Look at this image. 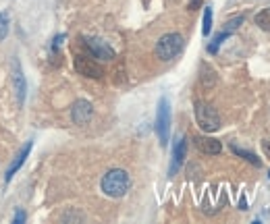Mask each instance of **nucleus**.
Returning a JSON list of instances; mask_svg holds the SVG:
<instances>
[{"mask_svg":"<svg viewBox=\"0 0 270 224\" xmlns=\"http://www.w3.org/2000/svg\"><path fill=\"white\" fill-rule=\"evenodd\" d=\"M100 187H102V191H104V195L118 200V197H123L127 191H129L131 179H129L127 170H123V168H112V170H108V172L102 177Z\"/></svg>","mask_w":270,"mask_h":224,"instance_id":"nucleus-1","label":"nucleus"},{"mask_svg":"<svg viewBox=\"0 0 270 224\" xmlns=\"http://www.w3.org/2000/svg\"><path fill=\"white\" fill-rule=\"evenodd\" d=\"M183 36L181 34H164L158 42H156V56L160 60H173L181 54L183 50Z\"/></svg>","mask_w":270,"mask_h":224,"instance_id":"nucleus-2","label":"nucleus"},{"mask_svg":"<svg viewBox=\"0 0 270 224\" xmlns=\"http://www.w3.org/2000/svg\"><path fill=\"white\" fill-rule=\"evenodd\" d=\"M195 120L200 125V129L206 133H214L220 129V116H218L216 108L210 104H204V102L195 104Z\"/></svg>","mask_w":270,"mask_h":224,"instance_id":"nucleus-3","label":"nucleus"},{"mask_svg":"<svg viewBox=\"0 0 270 224\" xmlns=\"http://www.w3.org/2000/svg\"><path fill=\"white\" fill-rule=\"evenodd\" d=\"M154 129H156L160 145L164 147L168 143V137H170V102H168V98H160V102H158L156 127H154Z\"/></svg>","mask_w":270,"mask_h":224,"instance_id":"nucleus-4","label":"nucleus"},{"mask_svg":"<svg viewBox=\"0 0 270 224\" xmlns=\"http://www.w3.org/2000/svg\"><path fill=\"white\" fill-rule=\"evenodd\" d=\"M73 65H75V71L83 77H89V79H100L104 75V69L98 65L94 58L89 56H83V54H77L73 58Z\"/></svg>","mask_w":270,"mask_h":224,"instance_id":"nucleus-5","label":"nucleus"},{"mask_svg":"<svg viewBox=\"0 0 270 224\" xmlns=\"http://www.w3.org/2000/svg\"><path fill=\"white\" fill-rule=\"evenodd\" d=\"M83 42H85L87 50L92 52L94 58H100V60H112V58H114V50H112L106 42H102V40H98V38H85Z\"/></svg>","mask_w":270,"mask_h":224,"instance_id":"nucleus-6","label":"nucleus"},{"mask_svg":"<svg viewBox=\"0 0 270 224\" xmlns=\"http://www.w3.org/2000/svg\"><path fill=\"white\" fill-rule=\"evenodd\" d=\"M13 87H15V93H17V104L23 106L25 102V93H27V85H25V75L21 71V65L19 60H13Z\"/></svg>","mask_w":270,"mask_h":224,"instance_id":"nucleus-7","label":"nucleus"},{"mask_svg":"<svg viewBox=\"0 0 270 224\" xmlns=\"http://www.w3.org/2000/svg\"><path fill=\"white\" fill-rule=\"evenodd\" d=\"M94 116V106L89 104L87 100H77L71 108V118L75 125H85L89 118Z\"/></svg>","mask_w":270,"mask_h":224,"instance_id":"nucleus-8","label":"nucleus"},{"mask_svg":"<svg viewBox=\"0 0 270 224\" xmlns=\"http://www.w3.org/2000/svg\"><path fill=\"white\" fill-rule=\"evenodd\" d=\"M193 145H195L202 154H206V156H216V154L223 152L220 141L214 139V137H195V139H193Z\"/></svg>","mask_w":270,"mask_h":224,"instance_id":"nucleus-9","label":"nucleus"},{"mask_svg":"<svg viewBox=\"0 0 270 224\" xmlns=\"http://www.w3.org/2000/svg\"><path fill=\"white\" fill-rule=\"evenodd\" d=\"M185 156H187V139L185 137H181L177 141V145H175V150H173V162H170V177L181 168V164L185 162Z\"/></svg>","mask_w":270,"mask_h":224,"instance_id":"nucleus-10","label":"nucleus"},{"mask_svg":"<svg viewBox=\"0 0 270 224\" xmlns=\"http://www.w3.org/2000/svg\"><path fill=\"white\" fill-rule=\"evenodd\" d=\"M32 147H34V143L32 141H27L25 143V147H21V152L15 156V160H13V164L9 166V170H7V175H5V183H11L13 181V177H15V172L23 166V162L27 160V156H29V152H32Z\"/></svg>","mask_w":270,"mask_h":224,"instance_id":"nucleus-11","label":"nucleus"},{"mask_svg":"<svg viewBox=\"0 0 270 224\" xmlns=\"http://www.w3.org/2000/svg\"><path fill=\"white\" fill-rule=\"evenodd\" d=\"M256 25L260 27V29H264V31H270V7L268 9H262L258 15H256Z\"/></svg>","mask_w":270,"mask_h":224,"instance_id":"nucleus-12","label":"nucleus"},{"mask_svg":"<svg viewBox=\"0 0 270 224\" xmlns=\"http://www.w3.org/2000/svg\"><path fill=\"white\" fill-rule=\"evenodd\" d=\"M214 83H216V73L210 69L208 65H204L202 67V85L204 87H212Z\"/></svg>","mask_w":270,"mask_h":224,"instance_id":"nucleus-13","label":"nucleus"},{"mask_svg":"<svg viewBox=\"0 0 270 224\" xmlns=\"http://www.w3.org/2000/svg\"><path fill=\"white\" fill-rule=\"evenodd\" d=\"M231 150H233V154H237V156H241V158H246L248 162H252L254 166H260L262 162L256 158V154H252V152H246V150H241V147H237V145H231Z\"/></svg>","mask_w":270,"mask_h":224,"instance_id":"nucleus-14","label":"nucleus"},{"mask_svg":"<svg viewBox=\"0 0 270 224\" xmlns=\"http://www.w3.org/2000/svg\"><path fill=\"white\" fill-rule=\"evenodd\" d=\"M210 31H212V9L206 7V9H204V25H202V34H204V36H210Z\"/></svg>","mask_w":270,"mask_h":224,"instance_id":"nucleus-15","label":"nucleus"},{"mask_svg":"<svg viewBox=\"0 0 270 224\" xmlns=\"http://www.w3.org/2000/svg\"><path fill=\"white\" fill-rule=\"evenodd\" d=\"M229 36H231L229 31H223V34H218V36L214 38V42L208 46V52H210V54H216V52H218V48H220V44H223V42H225Z\"/></svg>","mask_w":270,"mask_h":224,"instance_id":"nucleus-16","label":"nucleus"},{"mask_svg":"<svg viewBox=\"0 0 270 224\" xmlns=\"http://www.w3.org/2000/svg\"><path fill=\"white\" fill-rule=\"evenodd\" d=\"M9 36V17L7 13H0V42Z\"/></svg>","mask_w":270,"mask_h":224,"instance_id":"nucleus-17","label":"nucleus"},{"mask_svg":"<svg viewBox=\"0 0 270 224\" xmlns=\"http://www.w3.org/2000/svg\"><path fill=\"white\" fill-rule=\"evenodd\" d=\"M243 23V17H233L231 21H227L225 23V31H229V34H233V31H237L239 29V25Z\"/></svg>","mask_w":270,"mask_h":224,"instance_id":"nucleus-18","label":"nucleus"},{"mask_svg":"<svg viewBox=\"0 0 270 224\" xmlns=\"http://www.w3.org/2000/svg\"><path fill=\"white\" fill-rule=\"evenodd\" d=\"M21 222H25V212L17 210V214H15V224H21Z\"/></svg>","mask_w":270,"mask_h":224,"instance_id":"nucleus-19","label":"nucleus"},{"mask_svg":"<svg viewBox=\"0 0 270 224\" xmlns=\"http://www.w3.org/2000/svg\"><path fill=\"white\" fill-rule=\"evenodd\" d=\"M262 150H264V156L270 158V141H264V143H262Z\"/></svg>","mask_w":270,"mask_h":224,"instance_id":"nucleus-20","label":"nucleus"},{"mask_svg":"<svg viewBox=\"0 0 270 224\" xmlns=\"http://www.w3.org/2000/svg\"><path fill=\"white\" fill-rule=\"evenodd\" d=\"M268 179H270V175H268Z\"/></svg>","mask_w":270,"mask_h":224,"instance_id":"nucleus-21","label":"nucleus"}]
</instances>
